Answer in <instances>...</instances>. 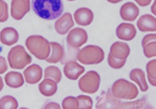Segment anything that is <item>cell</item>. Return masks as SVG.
I'll return each mask as SVG.
<instances>
[{
	"label": "cell",
	"mask_w": 156,
	"mask_h": 109,
	"mask_svg": "<svg viewBox=\"0 0 156 109\" xmlns=\"http://www.w3.org/2000/svg\"><path fill=\"white\" fill-rule=\"evenodd\" d=\"M30 10V0H12L11 15L14 19L21 20Z\"/></svg>",
	"instance_id": "9c48e42d"
},
{
	"label": "cell",
	"mask_w": 156,
	"mask_h": 109,
	"mask_svg": "<svg viewBox=\"0 0 156 109\" xmlns=\"http://www.w3.org/2000/svg\"><path fill=\"white\" fill-rule=\"evenodd\" d=\"M74 19L77 24L82 26H89L94 18V14L89 9L82 8L77 9L74 14Z\"/></svg>",
	"instance_id": "2e32d148"
},
{
	"label": "cell",
	"mask_w": 156,
	"mask_h": 109,
	"mask_svg": "<svg viewBox=\"0 0 156 109\" xmlns=\"http://www.w3.org/2000/svg\"><path fill=\"white\" fill-rule=\"evenodd\" d=\"M146 101L144 99L139 100L133 102H125L122 103L120 106V109H139L143 108L145 106Z\"/></svg>",
	"instance_id": "83f0119b"
},
{
	"label": "cell",
	"mask_w": 156,
	"mask_h": 109,
	"mask_svg": "<svg viewBox=\"0 0 156 109\" xmlns=\"http://www.w3.org/2000/svg\"><path fill=\"white\" fill-rule=\"evenodd\" d=\"M31 5L34 12L45 20L57 19L64 10L62 0H32Z\"/></svg>",
	"instance_id": "6da1fadb"
},
{
	"label": "cell",
	"mask_w": 156,
	"mask_h": 109,
	"mask_svg": "<svg viewBox=\"0 0 156 109\" xmlns=\"http://www.w3.org/2000/svg\"><path fill=\"white\" fill-rule=\"evenodd\" d=\"M105 53L97 45H87L78 53L77 60L83 65H95L102 62Z\"/></svg>",
	"instance_id": "3957f363"
},
{
	"label": "cell",
	"mask_w": 156,
	"mask_h": 109,
	"mask_svg": "<svg viewBox=\"0 0 156 109\" xmlns=\"http://www.w3.org/2000/svg\"><path fill=\"white\" fill-rule=\"evenodd\" d=\"M127 60H120L114 58L112 57L111 55L109 54L108 56V63L112 69H119L123 67L124 65H125Z\"/></svg>",
	"instance_id": "f546056e"
},
{
	"label": "cell",
	"mask_w": 156,
	"mask_h": 109,
	"mask_svg": "<svg viewBox=\"0 0 156 109\" xmlns=\"http://www.w3.org/2000/svg\"><path fill=\"white\" fill-rule=\"evenodd\" d=\"M129 78L132 81H135L139 86L142 92H147L148 89V85L145 79V75L144 71L140 69L132 70L130 74Z\"/></svg>",
	"instance_id": "603a6c76"
},
{
	"label": "cell",
	"mask_w": 156,
	"mask_h": 109,
	"mask_svg": "<svg viewBox=\"0 0 156 109\" xmlns=\"http://www.w3.org/2000/svg\"><path fill=\"white\" fill-rule=\"evenodd\" d=\"M6 84L12 88H20L24 84V79L22 73L16 71H10L5 77Z\"/></svg>",
	"instance_id": "7402d4cb"
},
{
	"label": "cell",
	"mask_w": 156,
	"mask_h": 109,
	"mask_svg": "<svg viewBox=\"0 0 156 109\" xmlns=\"http://www.w3.org/2000/svg\"><path fill=\"white\" fill-rule=\"evenodd\" d=\"M76 98L78 101V109H91L93 107V101L89 96L81 95Z\"/></svg>",
	"instance_id": "4316f807"
},
{
	"label": "cell",
	"mask_w": 156,
	"mask_h": 109,
	"mask_svg": "<svg viewBox=\"0 0 156 109\" xmlns=\"http://www.w3.org/2000/svg\"><path fill=\"white\" fill-rule=\"evenodd\" d=\"M156 60L149 62L147 65L148 80L151 85L156 87Z\"/></svg>",
	"instance_id": "484cf974"
},
{
	"label": "cell",
	"mask_w": 156,
	"mask_h": 109,
	"mask_svg": "<svg viewBox=\"0 0 156 109\" xmlns=\"http://www.w3.org/2000/svg\"><path fill=\"white\" fill-rule=\"evenodd\" d=\"M140 6H147L151 4L152 0H135Z\"/></svg>",
	"instance_id": "836d02e7"
},
{
	"label": "cell",
	"mask_w": 156,
	"mask_h": 109,
	"mask_svg": "<svg viewBox=\"0 0 156 109\" xmlns=\"http://www.w3.org/2000/svg\"><path fill=\"white\" fill-rule=\"evenodd\" d=\"M136 33L137 31L134 25L126 23H121L116 30L118 38L122 40H132L135 38Z\"/></svg>",
	"instance_id": "8fae6325"
},
{
	"label": "cell",
	"mask_w": 156,
	"mask_h": 109,
	"mask_svg": "<svg viewBox=\"0 0 156 109\" xmlns=\"http://www.w3.org/2000/svg\"><path fill=\"white\" fill-rule=\"evenodd\" d=\"M107 1H108L109 2H111V3H112V4H117L118 2H121L123 0H107Z\"/></svg>",
	"instance_id": "d590c367"
},
{
	"label": "cell",
	"mask_w": 156,
	"mask_h": 109,
	"mask_svg": "<svg viewBox=\"0 0 156 109\" xmlns=\"http://www.w3.org/2000/svg\"><path fill=\"white\" fill-rule=\"evenodd\" d=\"M8 64L5 58L0 56V74L5 73L8 70Z\"/></svg>",
	"instance_id": "1f68e13d"
},
{
	"label": "cell",
	"mask_w": 156,
	"mask_h": 109,
	"mask_svg": "<svg viewBox=\"0 0 156 109\" xmlns=\"http://www.w3.org/2000/svg\"><path fill=\"white\" fill-rule=\"evenodd\" d=\"M68 1H74V0H68Z\"/></svg>",
	"instance_id": "8d00e7d4"
},
{
	"label": "cell",
	"mask_w": 156,
	"mask_h": 109,
	"mask_svg": "<svg viewBox=\"0 0 156 109\" xmlns=\"http://www.w3.org/2000/svg\"><path fill=\"white\" fill-rule=\"evenodd\" d=\"M122 102L119 99L115 98L110 90L107 92H103L99 97L97 105V109H120Z\"/></svg>",
	"instance_id": "ba28073f"
},
{
	"label": "cell",
	"mask_w": 156,
	"mask_h": 109,
	"mask_svg": "<svg viewBox=\"0 0 156 109\" xmlns=\"http://www.w3.org/2000/svg\"><path fill=\"white\" fill-rule=\"evenodd\" d=\"M39 89L42 95L45 97H51L57 91V83L51 79L45 78L39 84Z\"/></svg>",
	"instance_id": "ffe728a7"
},
{
	"label": "cell",
	"mask_w": 156,
	"mask_h": 109,
	"mask_svg": "<svg viewBox=\"0 0 156 109\" xmlns=\"http://www.w3.org/2000/svg\"><path fill=\"white\" fill-rule=\"evenodd\" d=\"M156 34H149L142 40L144 54L148 58L156 57Z\"/></svg>",
	"instance_id": "d6986e66"
},
{
	"label": "cell",
	"mask_w": 156,
	"mask_h": 109,
	"mask_svg": "<svg viewBox=\"0 0 156 109\" xmlns=\"http://www.w3.org/2000/svg\"><path fill=\"white\" fill-rule=\"evenodd\" d=\"M130 53V48L125 43L118 41L112 45L110 54L117 60H127Z\"/></svg>",
	"instance_id": "7c38bea8"
},
{
	"label": "cell",
	"mask_w": 156,
	"mask_h": 109,
	"mask_svg": "<svg viewBox=\"0 0 156 109\" xmlns=\"http://www.w3.org/2000/svg\"><path fill=\"white\" fill-rule=\"evenodd\" d=\"M101 81L100 76L94 71H90L80 79L78 86L83 93L94 94L97 92Z\"/></svg>",
	"instance_id": "8992f818"
},
{
	"label": "cell",
	"mask_w": 156,
	"mask_h": 109,
	"mask_svg": "<svg viewBox=\"0 0 156 109\" xmlns=\"http://www.w3.org/2000/svg\"><path fill=\"white\" fill-rule=\"evenodd\" d=\"M25 80L30 84H35L38 83L42 78V69L39 65H31L23 72Z\"/></svg>",
	"instance_id": "9a60e30c"
},
{
	"label": "cell",
	"mask_w": 156,
	"mask_h": 109,
	"mask_svg": "<svg viewBox=\"0 0 156 109\" xmlns=\"http://www.w3.org/2000/svg\"><path fill=\"white\" fill-rule=\"evenodd\" d=\"M111 90L113 96L119 100H133L139 94L138 89L135 84L122 79L115 81Z\"/></svg>",
	"instance_id": "277c9868"
},
{
	"label": "cell",
	"mask_w": 156,
	"mask_h": 109,
	"mask_svg": "<svg viewBox=\"0 0 156 109\" xmlns=\"http://www.w3.org/2000/svg\"><path fill=\"white\" fill-rule=\"evenodd\" d=\"M74 25L72 15L69 12H66L56 20L55 24V29L58 33L64 35L74 26Z\"/></svg>",
	"instance_id": "30bf717a"
},
{
	"label": "cell",
	"mask_w": 156,
	"mask_h": 109,
	"mask_svg": "<svg viewBox=\"0 0 156 109\" xmlns=\"http://www.w3.org/2000/svg\"><path fill=\"white\" fill-rule=\"evenodd\" d=\"M49 44L50 48H51V54L45 61L49 63H57L64 57V49L62 45L58 43L51 42Z\"/></svg>",
	"instance_id": "44dd1931"
},
{
	"label": "cell",
	"mask_w": 156,
	"mask_h": 109,
	"mask_svg": "<svg viewBox=\"0 0 156 109\" xmlns=\"http://www.w3.org/2000/svg\"><path fill=\"white\" fill-rule=\"evenodd\" d=\"M19 40V34L12 27H6L0 32V41L5 45L11 46L16 44Z\"/></svg>",
	"instance_id": "ac0fdd59"
},
{
	"label": "cell",
	"mask_w": 156,
	"mask_h": 109,
	"mask_svg": "<svg viewBox=\"0 0 156 109\" xmlns=\"http://www.w3.org/2000/svg\"><path fill=\"white\" fill-rule=\"evenodd\" d=\"M120 14L124 20L133 22L139 15V9L133 2H127L121 7Z\"/></svg>",
	"instance_id": "4fadbf2b"
},
{
	"label": "cell",
	"mask_w": 156,
	"mask_h": 109,
	"mask_svg": "<svg viewBox=\"0 0 156 109\" xmlns=\"http://www.w3.org/2000/svg\"><path fill=\"white\" fill-rule=\"evenodd\" d=\"M62 106L63 109H78V101L73 97H66L62 101Z\"/></svg>",
	"instance_id": "f1b7e54d"
},
{
	"label": "cell",
	"mask_w": 156,
	"mask_h": 109,
	"mask_svg": "<svg viewBox=\"0 0 156 109\" xmlns=\"http://www.w3.org/2000/svg\"><path fill=\"white\" fill-rule=\"evenodd\" d=\"M18 103L16 99L11 96H5L0 99V109H16Z\"/></svg>",
	"instance_id": "d4e9b609"
},
{
	"label": "cell",
	"mask_w": 156,
	"mask_h": 109,
	"mask_svg": "<svg viewBox=\"0 0 156 109\" xmlns=\"http://www.w3.org/2000/svg\"><path fill=\"white\" fill-rule=\"evenodd\" d=\"M137 26L141 32H155L156 18L150 14L144 15L137 20Z\"/></svg>",
	"instance_id": "e0dca14e"
},
{
	"label": "cell",
	"mask_w": 156,
	"mask_h": 109,
	"mask_svg": "<svg viewBox=\"0 0 156 109\" xmlns=\"http://www.w3.org/2000/svg\"><path fill=\"white\" fill-rule=\"evenodd\" d=\"M62 73L60 70L56 66H51L45 69L44 71V79L49 78L54 80L57 84L62 79Z\"/></svg>",
	"instance_id": "cb8c5ba5"
},
{
	"label": "cell",
	"mask_w": 156,
	"mask_h": 109,
	"mask_svg": "<svg viewBox=\"0 0 156 109\" xmlns=\"http://www.w3.org/2000/svg\"><path fill=\"white\" fill-rule=\"evenodd\" d=\"M26 46L29 52L38 60H45L50 53V44L41 36L33 35L26 40Z\"/></svg>",
	"instance_id": "7a4b0ae2"
},
{
	"label": "cell",
	"mask_w": 156,
	"mask_h": 109,
	"mask_svg": "<svg viewBox=\"0 0 156 109\" xmlns=\"http://www.w3.org/2000/svg\"><path fill=\"white\" fill-rule=\"evenodd\" d=\"M63 71L64 75L68 79L76 80L84 73L85 68L76 62L72 61L66 63Z\"/></svg>",
	"instance_id": "5bb4252c"
},
{
	"label": "cell",
	"mask_w": 156,
	"mask_h": 109,
	"mask_svg": "<svg viewBox=\"0 0 156 109\" xmlns=\"http://www.w3.org/2000/svg\"><path fill=\"white\" fill-rule=\"evenodd\" d=\"M87 38V34L85 29L75 28L68 33L66 41L71 48L78 49L86 43Z\"/></svg>",
	"instance_id": "52a82bcc"
},
{
	"label": "cell",
	"mask_w": 156,
	"mask_h": 109,
	"mask_svg": "<svg viewBox=\"0 0 156 109\" xmlns=\"http://www.w3.org/2000/svg\"><path fill=\"white\" fill-rule=\"evenodd\" d=\"M9 17L8 6L3 0H0V22H4Z\"/></svg>",
	"instance_id": "4dcf8cb0"
},
{
	"label": "cell",
	"mask_w": 156,
	"mask_h": 109,
	"mask_svg": "<svg viewBox=\"0 0 156 109\" xmlns=\"http://www.w3.org/2000/svg\"><path fill=\"white\" fill-rule=\"evenodd\" d=\"M3 87H4V82H3V80H2V77H0V92L2 90Z\"/></svg>",
	"instance_id": "e575fe53"
},
{
	"label": "cell",
	"mask_w": 156,
	"mask_h": 109,
	"mask_svg": "<svg viewBox=\"0 0 156 109\" xmlns=\"http://www.w3.org/2000/svg\"><path fill=\"white\" fill-rule=\"evenodd\" d=\"M45 109H60V106L57 103L49 102L44 106Z\"/></svg>",
	"instance_id": "d6a6232c"
},
{
	"label": "cell",
	"mask_w": 156,
	"mask_h": 109,
	"mask_svg": "<svg viewBox=\"0 0 156 109\" xmlns=\"http://www.w3.org/2000/svg\"><path fill=\"white\" fill-rule=\"evenodd\" d=\"M10 67L12 69L22 70L32 62V58L23 46L16 45L11 49L8 56Z\"/></svg>",
	"instance_id": "5b68a950"
}]
</instances>
